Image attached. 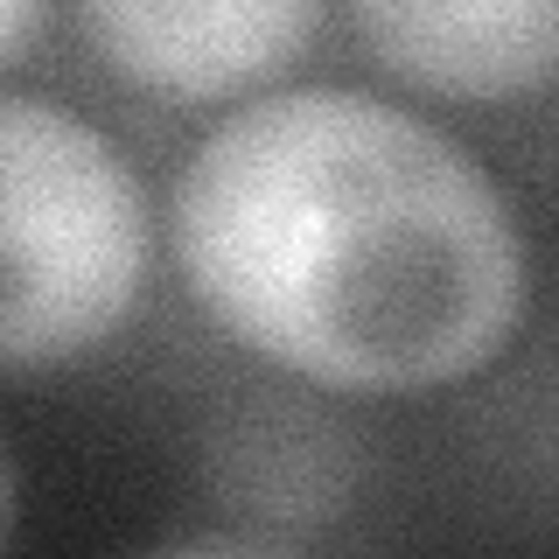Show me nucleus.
Here are the masks:
<instances>
[{
  "instance_id": "obj_1",
  "label": "nucleus",
  "mask_w": 559,
  "mask_h": 559,
  "mask_svg": "<svg viewBox=\"0 0 559 559\" xmlns=\"http://www.w3.org/2000/svg\"><path fill=\"white\" fill-rule=\"evenodd\" d=\"M168 238L210 329L322 392L462 384L511 349L532 301V252L489 168L349 84L224 112L175 175Z\"/></svg>"
},
{
  "instance_id": "obj_2",
  "label": "nucleus",
  "mask_w": 559,
  "mask_h": 559,
  "mask_svg": "<svg viewBox=\"0 0 559 559\" xmlns=\"http://www.w3.org/2000/svg\"><path fill=\"white\" fill-rule=\"evenodd\" d=\"M154 210L133 154L57 98L0 92V371H57L119 336Z\"/></svg>"
},
{
  "instance_id": "obj_3",
  "label": "nucleus",
  "mask_w": 559,
  "mask_h": 559,
  "mask_svg": "<svg viewBox=\"0 0 559 559\" xmlns=\"http://www.w3.org/2000/svg\"><path fill=\"white\" fill-rule=\"evenodd\" d=\"M98 63L147 98L224 105L308 49L322 0H78Z\"/></svg>"
},
{
  "instance_id": "obj_4",
  "label": "nucleus",
  "mask_w": 559,
  "mask_h": 559,
  "mask_svg": "<svg viewBox=\"0 0 559 559\" xmlns=\"http://www.w3.org/2000/svg\"><path fill=\"white\" fill-rule=\"evenodd\" d=\"M399 84L454 105L538 98L559 70V0H349Z\"/></svg>"
},
{
  "instance_id": "obj_5",
  "label": "nucleus",
  "mask_w": 559,
  "mask_h": 559,
  "mask_svg": "<svg viewBox=\"0 0 559 559\" xmlns=\"http://www.w3.org/2000/svg\"><path fill=\"white\" fill-rule=\"evenodd\" d=\"M162 546L168 552H301V538L266 524V532H175Z\"/></svg>"
},
{
  "instance_id": "obj_6",
  "label": "nucleus",
  "mask_w": 559,
  "mask_h": 559,
  "mask_svg": "<svg viewBox=\"0 0 559 559\" xmlns=\"http://www.w3.org/2000/svg\"><path fill=\"white\" fill-rule=\"evenodd\" d=\"M35 22H43V0H0V70L28 49Z\"/></svg>"
},
{
  "instance_id": "obj_7",
  "label": "nucleus",
  "mask_w": 559,
  "mask_h": 559,
  "mask_svg": "<svg viewBox=\"0 0 559 559\" xmlns=\"http://www.w3.org/2000/svg\"><path fill=\"white\" fill-rule=\"evenodd\" d=\"M0 532H8V454H0Z\"/></svg>"
}]
</instances>
